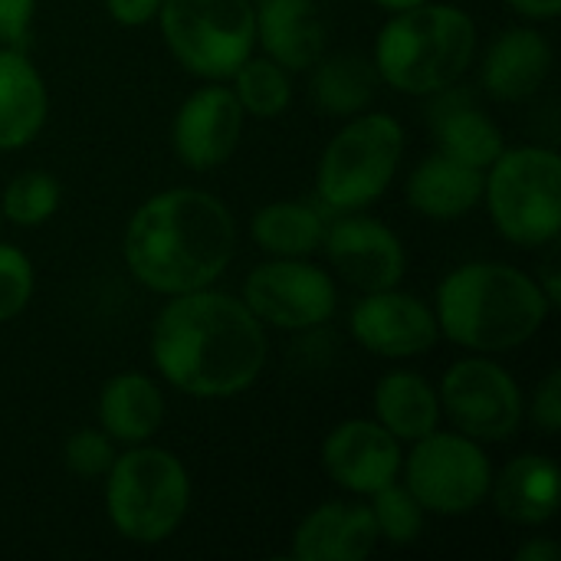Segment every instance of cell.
Returning a JSON list of instances; mask_svg holds the SVG:
<instances>
[{
    "label": "cell",
    "mask_w": 561,
    "mask_h": 561,
    "mask_svg": "<svg viewBox=\"0 0 561 561\" xmlns=\"http://www.w3.org/2000/svg\"><path fill=\"white\" fill-rule=\"evenodd\" d=\"M250 237L266 256H312L322 250L325 217L302 201H273L253 214Z\"/></svg>",
    "instance_id": "d4e9b609"
},
{
    "label": "cell",
    "mask_w": 561,
    "mask_h": 561,
    "mask_svg": "<svg viewBox=\"0 0 561 561\" xmlns=\"http://www.w3.org/2000/svg\"><path fill=\"white\" fill-rule=\"evenodd\" d=\"M154 371L181 394L224 401L250 391L270 358V339L240 296L214 286L168 296L151 322Z\"/></svg>",
    "instance_id": "6da1fadb"
},
{
    "label": "cell",
    "mask_w": 561,
    "mask_h": 561,
    "mask_svg": "<svg viewBox=\"0 0 561 561\" xmlns=\"http://www.w3.org/2000/svg\"><path fill=\"white\" fill-rule=\"evenodd\" d=\"M404 161V125L388 112H358L322 148L316 194L335 214L365 210L385 197Z\"/></svg>",
    "instance_id": "52a82bcc"
},
{
    "label": "cell",
    "mask_w": 561,
    "mask_h": 561,
    "mask_svg": "<svg viewBox=\"0 0 561 561\" xmlns=\"http://www.w3.org/2000/svg\"><path fill=\"white\" fill-rule=\"evenodd\" d=\"M240 299L263 329L309 332L335 316L339 286L309 256H270L247 273Z\"/></svg>",
    "instance_id": "8fae6325"
},
{
    "label": "cell",
    "mask_w": 561,
    "mask_h": 561,
    "mask_svg": "<svg viewBox=\"0 0 561 561\" xmlns=\"http://www.w3.org/2000/svg\"><path fill=\"white\" fill-rule=\"evenodd\" d=\"M559 542L546 539V536H533L516 549V561H559Z\"/></svg>",
    "instance_id": "d590c367"
},
{
    "label": "cell",
    "mask_w": 561,
    "mask_h": 561,
    "mask_svg": "<svg viewBox=\"0 0 561 561\" xmlns=\"http://www.w3.org/2000/svg\"><path fill=\"white\" fill-rule=\"evenodd\" d=\"M561 496V473L549 457L539 454H519L513 457L500 473H493L490 500L496 506V516L536 529L556 519Z\"/></svg>",
    "instance_id": "d6986e66"
},
{
    "label": "cell",
    "mask_w": 561,
    "mask_h": 561,
    "mask_svg": "<svg viewBox=\"0 0 561 561\" xmlns=\"http://www.w3.org/2000/svg\"><path fill=\"white\" fill-rule=\"evenodd\" d=\"M102 3L118 26H145L158 16L164 0H102Z\"/></svg>",
    "instance_id": "836d02e7"
},
{
    "label": "cell",
    "mask_w": 561,
    "mask_h": 561,
    "mask_svg": "<svg viewBox=\"0 0 561 561\" xmlns=\"http://www.w3.org/2000/svg\"><path fill=\"white\" fill-rule=\"evenodd\" d=\"M526 417L533 421L536 431H542L546 437H559L561 434V371L552 368L533 391V398L526 401Z\"/></svg>",
    "instance_id": "1f68e13d"
},
{
    "label": "cell",
    "mask_w": 561,
    "mask_h": 561,
    "mask_svg": "<svg viewBox=\"0 0 561 561\" xmlns=\"http://www.w3.org/2000/svg\"><path fill=\"white\" fill-rule=\"evenodd\" d=\"M0 220H3V217H0Z\"/></svg>",
    "instance_id": "ab89813d"
},
{
    "label": "cell",
    "mask_w": 561,
    "mask_h": 561,
    "mask_svg": "<svg viewBox=\"0 0 561 561\" xmlns=\"http://www.w3.org/2000/svg\"><path fill=\"white\" fill-rule=\"evenodd\" d=\"M62 204V187L49 171H20L7 181L0 194V217L13 227L33 230L56 217Z\"/></svg>",
    "instance_id": "83f0119b"
},
{
    "label": "cell",
    "mask_w": 561,
    "mask_h": 561,
    "mask_svg": "<svg viewBox=\"0 0 561 561\" xmlns=\"http://www.w3.org/2000/svg\"><path fill=\"white\" fill-rule=\"evenodd\" d=\"M309 72H312L309 82L312 102L319 105V112L332 118H352L358 112H368L381 82L375 62L358 53L322 56Z\"/></svg>",
    "instance_id": "cb8c5ba5"
},
{
    "label": "cell",
    "mask_w": 561,
    "mask_h": 561,
    "mask_svg": "<svg viewBox=\"0 0 561 561\" xmlns=\"http://www.w3.org/2000/svg\"><path fill=\"white\" fill-rule=\"evenodd\" d=\"M352 335L355 342L391 362H408L427 355L440 342V325L434 316V306H427L421 296L404 293L398 286L362 293V299L352 309Z\"/></svg>",
    "instance_id": "4fadbf2b"
},
{
    "label": "cell",
    "mask_w": 561,
    "mask_h": 561,
    "mask_svg": "<svg viewBox=\"0 0 561 561\" xmlns=\"http://www.w3.org/2000/svg\"><path fill=\"white\" fill-rule=\"evenodd\" d=\"M36 293L33 260L10 243H0V325L16 319Z\"/></svg>",
    "instance_id": "f546056e"
},
{
    "label": "cell",
    "mask_w": 561,
    "mask_h": 561,
    "mask_svg": "<svg viewBox=\"0 0 561 561\" xmlns=\"http://www.w3.org/2000/svg\"><path fill=\"white\" fill-rule=\"evenodd\" d=\"M477 23L454 3H421L378 30L371 62L378 79L404 95H437L454 89L477 59Z\"/></svg>",
    "instance_id": "277c9868"
},
{
    "label": "cell",
    "mask_w": 561,
    "mask_h": 561,
    "mask_svg": "<svg viewBox=\"0 0 561 561\" xmlns=\"http://www.w3.org/2000/svg\"><path fill=\"white\" fill-rule=\"evenodd\" d=\"M483 201L503 240L523 250L552 247L561 233V158L542 145L506 148L483 171Z\"/></svg>",
    "instance_id": "8992f818"
},
{
    "label": "cell",
    "mask_w": 561,
    "mask_h": 561,
    "mask_svg": "<svg viewBox=\"0 0 561 561\" xmlns=\"http://www.w3.org/2000/svg\"><path fill=\"white\" fill-rule=\"evenodd\" d=\"M256 3H260V0H256Z\"/></svg>",
    "instance_id": "f35d334b"
},
{
    "label": "cell",
    "mask_w": 561,
    "mask_h": 561,
    "mask_svg": "<svg viewBox=\"0 0 561 561\" xmlns=\"http://www.w3.org/2000/svg\"><path fill=\"white\" fill-rule=\"evenodd\" d=\"M256 46L289 72H309L325 56V23L316 0H260Z\"/></svg>",
    "instance_id": "ac0fdd59"
},
{
    "label": "cell",
    "mask_w": 561,
    "mask_h": 561,
    "mask_svg": "<svg viewBox=\"0 0 561 561\" xmlns=\"http://www.w3.org/2000/svg\"><path fill=\"white\" fill-rule=\"evenodd\" d=\"M434 131H437L440 151L447 158L463 161L480 171H486L506 151L503 128L483 108H477L470 99L440 105L437 118H434Z\"/></svg>",
    "instance_id": "484cf974"
},
{
    "label": "cell",
    "mask_w": 561,
    "mask_h": 561,
    "mask_svg": "<svg viewBox=\"0 0 561 561\" xmlns=\"http://www.w3.org/2000/svg\"><path fill=\"white\" fill-rule=\"evenodd\" d=\"M371 408H375V421L401 444H414L434 434L444 421L437 388L424 375L408 368H394L375 385Z\"/></svg>",
    "instance_id": "603a6c76"
},
{
    "label": "cell",
    "mask_w": 561,
    "mask_h": 561,
    "mask_svg": "<svg viewBox=\"0 0 561 561\" xmlns=\"http://www.w3.org/2000/svg\"><path fill=\"white\" fill-rule=\"evenodd\" d=\"M322 250L339 279L358 293L401 286L408 273V250L401 237L388 224L362 210L342 214L335 224H325Z\"/></svg>",
    "instance_id": "7c38bea8"
},
{
    "label": "cell",
    "mask_w": 561,
    "mask_h": 561,
    "mask_svg": "<svg viewBox=\"0 0 561 561\" xmlns=\"http://www.w3.org/2000/svg\"><path fill=\"white\" fill-rule=\"evenodd\" d=\"M549 312L552 306L536 276L500 260L454 266L434 296L440 339L473 355L523 348L539 335Z\"/></svg>",
    "instance_id": "3957f363"
},
{
    "label": "cell",
    "mask_w": 561,
    "mask_h": 561,
    "mask_svg": "<svg viewBox=\"0 0 561 561\" xmlns=\"http://www.w3.org/2000/svg\"><path fill=\"white\" fill-rule=\"evenodd\" d=\"M230 92L237 95L243 115L253 118H279L293 102L289 69L273 62L270 56H247L230 76Z\"/></svg>",
    "instance_id": "4316f807"
},
{
    "label": "cell",
    "mask_w": 561,
    "mask_h": 561,
    "mask_svg": "<svg viewBox=\"0 0 561 561\" xmlns=\"http://www.w3.org/2000/svg\"><path fill=\"white\" fill-rule=\"evenodd\" d=\"M46 79L20 46H0V151L26 148L46 125Z\"/></svg>",
    "instance_id": "ffe728a7"
},
{
    "label": "cell",
    "mask_w": 561,
    "mask_h": 561,
    "mask_svg": "<svg viewBox=\"0 0 561 561\" xmlns=\"http://www.w3.org/2000/svg\"><path fill=\"white\" fill-rule=\"evenodd\" d=\"M99 427L122 447L148 444L164 417V391L145 371H118L99 391Z\"/></svg>",
    "instance_id": "44dd1931"
},
{
    "label": "cell",
    "mask_w": 561,
    "mask_h": 561,
    "mask_svg": "<svg viewBox=\"0 0 561 561\" xmlns=\"http://www.w3.org/2000/svg\"><path fill=\"white\" fill-rule=\"evenodd\" d=\"M115 460V440L102 427H79L62 447V463L79 480H102Z\"/></svg>",
    "instance_id": "4dcf8cb0"
},
{
    "label": "cell",
    "mask_w": 561,
    "mask_h": 561,
    "mask_svg": "<svg viewBox=\"0 0 561 561\" xmlns=\"http://www.w3.org/2000/svg\"><path fill=\"white\" fill-rule=\"evenodd\" d=\"M536 283L542 286V293H546V299H549V306H552V312L561 306V286H559V260L556 256H549L542 266H539V273H536Z\"/></svg>",
    "instance_id": "8d00e7d4"
},
{
    "label": "cell",
    "mask_w": 561,
    "mask_h": 561,
    "mask_svg": "<svg viewBox=\"0 0 561 561\" xmlns=\"http://www.w3.org/2000/svg\"><path fill=\"white\" fill-rule=\"evenodd\" d=\"M381 536L368 503L329 500L316 506L289 539V559L299 561H365Z\"/></svg>",
    "instance_id": "2e32d148"
},
{
    "label": "cell",
    "mask_w": 561,
    "mask_h": 561,
    "mask_svg": "<svg viewBox=\"0 0 561 561\" xmlns=\"http://www.w3.org/2000/svg\"><path fill=\"white\" fill-rule=\"evenodd\" d=\"M378 7H385V10H391V13H401V10H411V7H421V3H427V0H375Z\"/></svg>",
    "instance_id": "74e56055"
},
{
    "label": "cell",
    "mask_w": 561,
    "mask_h": 561,
    "mask_svg": "<svg viewBox=\"0 0 561 561\" xmlns=\"http://www.w3.org/2000/svg\"><path fill=\"white\" fill-rule=\"evenodd\" d=\"M437 398L447 424L477 444H503L516 437L526 421L519 381L486 355L454 362L437 385Z\"/></svg>",
    "instance_id": "30bf717a"
},
{
    "label": "cell",
    "mask_w": 561,
    "mask_h": 561,
    "mask_svg": "<svg viewBox=\"0 0 561 561\" xmlns=\"http://www.w3.org/2000/svg\"><path fill=\"white\" fill-rule=\"evenodd\" d=\"M154 20L168 53L204 82H227L256 49L253 0H164Z\"/></svg>",
    "instance_id": "ba28073f"
},
{
    "label": "cell",
    "mask_w": 561,
    "mask_h": 561,
    "mask_svg": "<svg viewBox=\"0 0 561 561\" xmlns=\"http://www.w3.org/2000/svg\"><path fill=\"white\" fill-rule=\"evenodd\" d=\"M483 201V171L447 158L444 151L427 154L408 174V204L427 220L467 217Z\"/></svg>",
    "instance_id": "7402d4cb"
},
{
    "label": "cell",
    "mask_w": 561,
    "mask_h": 561,
    "mask_svg": "<svg viewBox=\"0 0 561 561\" xmlns=\"http://www.w3.org/2000/svg\"><path fill=\"white\" fill-rule=\"evenodd\" d=\"M105 480V516L131 546L168 542L191 510V473L184 460L164 447L135 444L115 454Z\"/></svg>",
    "instance_id": "5b68a950"
},
{
    "label": "cell",
    "mask_w": 561,
    "mask_h": 561,
    "mask_svg": "<svg viewBox=\"0 0 561 561\" xmlns=\"http://www.w3.org/2000/svg\"><path fill=\"white\" fill-rule=\"evenodd\" d=\"M243 108L230 85L207 82L194 89L174 112L171 122V145L184 168L191 171H214L240 145L243 135Z\"/></svg>",
    "instance_id": "9a60e30c"
},
{
    "label": "cell",
    "mask_w": 561,
    "mask_h": 561,
    "mask_svg": "<svg viewBox=\"0 0 561 561\" xmlns=\"http://www.w3.org/2000/svg\"><path fill=\"white\" fill-rule=\"evenodd\" d=\"M552 43L536 26H510L490 43L480 82L496 102H526L539 95L552 72Z\"/></svg>",
    "instance_id": "e0dca14e"
},
{
    "label": "cell",
    "mask_w": 561,
    "mask_h": 561,
    "mask_svg": "<svg viewBox=\"0 0 561 561\" xmlns=\"http://www.w3.org/2000/svg\"><path fill=\"white\" fill-rule=\"evenodd\" d=\"M36 16V0H0V46H23Z\"/></svg>",
    "instance_id": "d6a6232c"
},
{
    "label": "cell",
    "mask_w": 561,
    "mask_h": 561,
    "mask_svg": "<svg viewBox=\"0 0 561 561\" xmlns=\"http://www.w3.org/2000/svg\"><path fill=\"white\" fill-rule=\"evenodd\" d=\"M523 20H533V23H546V20H556L561 13V0H506Z\"/></svg>",
    "instance_id": "e575fe53"
},
{
    "label": "cell",
    "mask_w": 561,
    "mask_h": 561,
    "mask_svg": "<svg viewBox=\"0 0 561 561\" xmlns=\"http://www.w3.org/2000/svg\"><path fill=\"white\" fill-rule=\"evenodd\" d=\"M237 253L230 207L201 187H168L135 207L122 233V260L138 286L181 296L214 286Z\"/></svg>",
    "instance_id": "7a4b0ae2"
},
{
    "label": "cell",
    "mask_w": 561,
    "mask_h": 561,
    "mask_svg": "<svg viewBox=\"0 0 561 561\" xmlns=\"http://www.w3.org/2000/svg\"><path fill=\"white\" fill-rule=\"evenodd\" d=\"M404 444L388 434L375 417H352L329 431L322 440V470L329 480L352 493L371 496L381 486L401 480Z\"/></svg>",
    "instance_id": "5bb4252c"
},
{
    "label": "cell",
    "mask_w": 561,
    "mask_h": 561,
    "mask_svg": "<svg viewBox=\"0 0 561 561\" xmlns=\"http://www.w3.org/2000/svg\"><path fill=\"white\" fill-rule=\"evenodd\" d=\"M401 473L424 513L444 519L477 513L493 486V463L483 444L440 427L411 444Z\"/></svg>",
    "instance_id": "9c48e42d"
},
{
    "label": "cell",
    "mask_w": 561,
    "mask_h": 561,
    "mask_svg": "<svg viewBox=\"0 0 561 561\" xmlns=\"http://www.w3.org/2000/svg\"><path fill=\"white\" fill-rule=\"evenodd\" d=\"M368 510L375 516L381 542H388V546H414L424 536L427 513L401 480H394V483L381 486L378 493H371Z\"/></svg>",
    "instance_id": "f1b7e54d"
}]
</instances>
